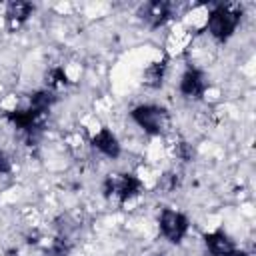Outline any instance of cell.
<instances>
[{
    "instance_id": "obj_1",
    "label": "cell",
    "mask_w": 256,
    "mask_h": 256,
    "mask_svg": "<svg viewBox=\"0 0 256 256\" xmlns=\"http://www.w3.org/2000/svg\"><path fill=\"white\" fill-rule=\"evenodd\" d=\"M242 20V8L232 6V4H222L216 6L210 14H208V22H206V30L220 42H226L238 28Z\"/></svg>"
},
{
    "instance_id": "obj_2",
    "label": "cell",
    "mask_w": 256,
    "mask_h": 256,
    "mask_svg": "<svg viewBox=\"0 0 256 256\" xmlns=\"http://www.w3.org/2000/svg\"><path fill=\"white\" fill-rule=\"evenodd\" d=\"M130 116L140 128H144V132H148L152 136L164 134L170 124V116H168L166 108L156 106V104H140V106L132 108Z\"/></svg>"
},
{
    "instance_id": "obj_3",
    "label": "cell",
    "mask_w": 256,
    "mask_h": 256,
    "mask_svg": "<svg viewBox=\"0 0 256 256\" xmlns=\"http://www.w3.org/2000/svg\"><path fill=\"white\" fill-rule=\"evenodd\" d=\"M142 192V182L134 174H116L104 180V196L118 198L120 202H128Z\"/></svg>"
},
{
    "instance_id": "obj_4",
    "label": "cell",
    "mask_w": 256,
    "mask_h": 256,
    "mask_svg": "<svg viewBox=\"0 0 256 256\" xmlns=\"http://www.w3.org/2000/svg\"><path fill=\"white\" fill-rule=\"evenodd\" d=\"M158 224H160V232L162 236L172 242V244H178L182 242V238L186 236L188 232V218L182 214V212H176V210H170V208H164L160 212V218H158Z\"/></svg>"
},
{
    "instance_id": "obj_5",
    "label": "cell",
    "mask_w": 256,
    "mask_h": 256,
    "mask_svg": "<svg viewBox=\"0 0 256 256\" xmlns=\"http://www.w3.org/2000/svg\"><path fill=\"white\" fill-rule=\"evenodd\" d=\"M140 18L150 26V28H158L162 24H166L172 16V6L168 2L162 0H154V2H146L140 8Z\"/></svg>"
},
{
    "instance_id": "obj_6",
    "label": "cell",
    "mask_w": 256,
    "mask_h": 256,
    "mask_svg": "<svg viewBox=\"0 0 256 256\" xmlns=\"http://www.w3.org/2000/svg\"><path fill=\"white\" fill-rule=\"evenodd\" d=\"M206 90V78L200 70L196 68H190L184 72L182 80H180V92L186 96V98H202Z\"/></svg>"
},
{
    "instance_id": "obj_7",
    "label": "cell",
    "mask_w": 256,
    "mask_h": 256,
    "mask_svg": "<svg viewBox=\"0 0 256 256\" xmlns=\"http://www.w3.org/2000/svg\"><path fill=\"white\" fill-rule=\"evenodd\" d=\"M204 244H206V250L210 256H228L230 252L236 250L234 242L230 240L228 234H224L222 230H216V232H210L204 236Z\"/></svg>"
},
{
    "instance_id": "obj_8",
    "label": "cell",
    "mask_w": 256,
    "mask_h": 256,
    "mask_svg": "<svg viewBox=\"0 0 256 256\" xmlns=\"http://www.w3.org/2000/svg\"><path fill=\"white\" fill-rule=\"evenodd\" d=\"M92 146L108 158H118L120 156V142L112 134V130H108V128H102L92 136Z\"/></svg>"
},
{
    "instance_id": "obj_9",
    "label": "cell",
    "mask_w": 256,
    "mask_h": 256,
    "mask_svg": "<svg viewBox=\"0 0 256 256\" xmlns=\"http://www.w3.org/2000/svg\"><path fill=\"white\" fill-rule=\"evenodd\" d=\"M34 12V4L30 2H24V0H16V2H10L6 6V22H8V28H18L20 24H24L28 20V16H32Z\"/></svg>"
},
{
    "instance_id": "obj_10",
    "label": "cell",
    "mask_w": 256,
    "mask_h": 256,
    "mask_svg": "<svg viewBox=\"0 0 256 256\" xmlns=\"http://www.w3.org/2000/svg\"><path fill=\"white\" fill-rule=\"evenodd\" d=\"M166 60H160V62H152L146 70H144V84L150 86V88H158L162 86L164 82V76H166Z\"/></svg>"
},
{
    "instance_id": "obj_11",
    "label": "cell",
    "mask_w": 256,
    "mask_h": 256,
    "mask_svg": "<svg viewBox=\"0 0 256 256\" xmlns=\"http://www.w3.org/2000/svg\"><path fill=\"white\" fill-rule=\"evenodd\" d=\"M54 102H56V94L52 90H38L30 96V108L40 114H46Z\"/></svg>"
},
{
    "instance_id": "obj_12",
    "label": "cell",
    "mask_w": 256,
    "mask_h": 256,
    "mask_svg": "<svg viewBox=\"0 0 256 256\" xmlns=\"http://www.w3.org/2000/svg\"><path fill=\"white\" fill-rule=\"evenodd\" d=\"M46 82H48V86H50V88H64V86H68V84H70L68 74H66V72H64V68H60V66L52 68V70L46 74Z\"/></svg>"
},
{
    "instance_id": "obj_13",
    "label": "cell",
    "mask_w": 256,
    "mask_h": 256,
    "mask_svg": "<svg viewBox=\"0 0 256 256\" xmlns=\"http://www.w3.org/2000/svg\"><path fill=\"white\" fill-rule=\"evenodd\" d=\"M68 252H70L68 240H66V238H56V240L50 244V248L46 250V256H66Z\"/></svg>"
},
{
    "instance_id": "obj_14",
    "label": "cell",
    "mask_w": 256,
    "mask_h": 256,
    "mask_svg": "<svg viewBox=\"0 0 256 256\" xmlns=\"http://www.w3.org/2000/svg\"><path fill=\"white\" fill-rule=\"evenodd\" d=\"M174 154L182 160V162H190L194 158V148L188 144V142H178L174 146Z\"/></svg>"
},
{
    "instance_id": "obj_15",
    "label": "cell",
    "mask_w": 256,
    "mask_h": 256,
    "mask_svg": "<svg viewBox=\"0 0 256 256\" xmlns=\"http://www.w3.org/2000/svg\"><path fill=\"white\" fill-rule=\"evenodd\" d=\"M180 184V178H178V174H174V172H168V174H164L162 176V180H160V188L162 190H166V192H172V190H176V186Z\"/></svg>"
},
{
    "instance_id": "obj_16",
    "label": "cell",
    "mask_w": 256,
    "mask_h": 256,
    "mask_svg": "<svg viewBox=\"0 0 256 256\" xmlns=\"http://www.w3.org/2000/svg\"><path fill=\"white\" fill-rule=\"evenodd\" d=\"M12 170V162L8 158V154L4 150H0V174H10Z\"/></svg>"
},
{
    "instance_id": "obj_17",
    "label": "cell",
    "mask_w": 256,
    "mask_h": 256,
    "mask_svg": "<svg viewBox=\"0 0 256 256\" xmlns=\"http://www.w3.org/2000/svg\"><path fill=\"white\" fill-rule=\"evenodd\" d=\"M228 256H248V254H246V252H242V250H238V248H236V250H234V252H230V254H228Z\"/></svg>"
}]
</instances>
